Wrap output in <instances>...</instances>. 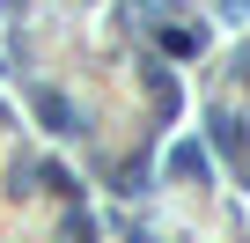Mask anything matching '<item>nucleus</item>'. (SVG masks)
I'll return each mask as SVG.
<instances>
[{"instance_id":"f03ea898","label":"nucleus","mask_w":250,"mask_h":243,"mask_svg":"<svg viewBox=\"0 0 250 243\" xmlns=\"http://www.w3.org/2000/svg\"><path fill=\"white\" fill-rule=\"evenodd\" d=\"M37 118L52 133H74V110H66V96H37Z\"/></svg>"},{"instance_id":"7ed1b4c3","label":"nucleus","mask_w":250,"mask_h":243,"mask_svg":"<svg viewBox=\"0 0 250 243\" xmlns=\"http://www.w3.org/2000/svg\"><path fill=\"white\" fill-rule=\"evenodd\" d=\"M147 88H155V110H162V118H169V110H177V81H169V74H162V66H147Z\"/></svg>"},{"instance_id":"f257e3e1","label":"nucleus","mask_w":250,"mask_h":243,"mask_svg":"<svg viewBox=\"0 0 250 243\" xmlns=\"http://www.w3.org/2000/svg\"><path fill=\"white\" fill-rule=\"evenodd\" d=\"M169 170H177V177H199V184H206V170H213V162H206V148H199V140H184V148L169 155Z\"/></svg>"}]
</instances>
